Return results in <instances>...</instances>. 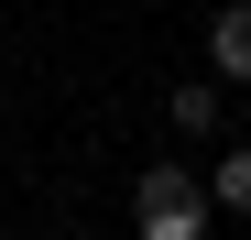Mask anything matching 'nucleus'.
<instances>
[{
  "mask_svg": "<svg viewBox=\"0 0 251 240\" xmlns=\"http://www.w3.org/2000/svg\"><path fill=\"white\" fill-rule=\"evenodd\" d=\"M207 208H229V218H251V142H229L219 164H207Z\"/></svg>",
  "mask_w": 251,
  "mask_h": 240,
  "instance_id": "nucleus-3",
  "label": "nucleus"
},
{
  "mask_svg": "<svg viewBox=\"0 0 251 240\" xmlns=\"http://www.w3.org/2000/svg\"><path fill=\"white\" fill-rule=\"evenodd\" d=\"M131 229H142V240H207V186H197L186 164H142Z\"/></svg>",
  "mask_w": 251,
  "mask_h": 240,
  "instance_id": "nucleus-1",
  "label": "nucleus"
},
{
  "mask_svg": "<svg viewBox=\"0 0 251 240\" xmlns=\"http://www.w3.org/2000/svg\"><path fill=\"white\" fill-rule=\"evenodd\" d=\"M207 66H219L229 88H251V0H240V11H219V22H207Z\"/></svg>",
  "mask_w": 251,
  "mask_h": 240,
  "instance_id": "nucleus-2",
  "label": "nucleus"
},
{
  "mask_svg": "<svg viewBox=\"0 0 251 240\" xmlns=\"http://www.w3.org/2000/svg\"><path fill=\"white\" fill-rule=\"evenodd\" d=\"M164 120H175V142H207V131H219V88H207V76H197V88H175V98H164Z\"/></svg>",
  "mask_w": 251,
  "mask_h": 240,
  "instance_id": "nucleus-4",
  "label": "nucleus"
}]
</instances>
